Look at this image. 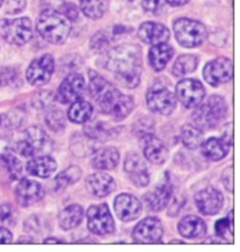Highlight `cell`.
Here are the masks:
<instances>
[{"label":"cell","mask_w":240,"mask_h":252,"mask_svg":"<svg viewBox=\"0 0 240 252\" xmlns=\"http://www.w3.org/2000/svg\"><path fill=\"white\" fill-rule=\"evenodd\" d=\"M106 68L122 86L135 88L142 74V53L137 45H121L107 53Z\"/></svg>","instance_id":"1"},{"label":"cell","mask_w":240,"mask_h":252,"mask_svg":"<svg viewBox=\"0 0 240 252\" xmlns=\"http://www.w3.org/2000/svg\"><path fill=\"white\" fill-rule=\"evenodd\" d=\"M89 93L104 114L112 115L116 120H123L132 112L134 100L131 96L123 94L94 70L89 72Z\"/></svg>","instance_id":"2"},{"label":"cell","mask_w":240,"mask_h":252,"mask_svg":"<svg viewBox=\"0 0 240 252\" xmlns=\"http://www.w3.org/2000/svg\"><path fill=\"white\" fill-rule=\"evenodd\" d=\"M36 29L46 41L54 45H61L69 36L72 25L69 19H67L61 12L54 8H48L40 14Z\"/></svg>","instance_id":"3"},{"label":"cell","mask_w":240,"mask_h":252,"mask_svg":"<svg viewBox=\"0 0 240 252\" xmlns=\"http://www.w3.org/2000/svg\"><path fill=\"white\" fill-rule=\"evenodd\" d=\"M195 108L192 120L196 127L202 131L217 127L227 114L226 101L219 95H212L205 103H199Z\"/></svg>","instance_id":"4"},{"label":"cell","mask_w":240,"mask_h":252,"mask_svg":"<svg viewBox=\"0 0 240 252\" xmlns=\"http://www.w3.org/2000/svg\"><path fill=\"white\" fill-rule=\"evenodd\" d=\"M174 32L178 44L186 48L201 46L208 35L205 26L202 23L187 18H180L175 21Z\"/></svg>","instance_id":"5"},{"label":"cell","mask_w":240,"mask_h":252,"mask_svg":"<svg viewBox=\"0 0 240 252\" xmlns=\"http://www.w3.org/2000/svg\"><path fill=\"white\" fill-rule=\"evenodd\" d=\"M0 35L8 44L23 46L32 39V23L29 18L0 20Z\"/></svg>","instance_id":"6"},{"label":"cell","mask_w":240,"mask_h":252,"mask_svg":"<svg viewBox=\"0 0 240 252\" xmlns=\"http://www.w3.org/2000/svg\"><path fill=\"white\" fill-rule=\"evenodd\" d=\"M147 104L152 113L170 115L176 108L177 97L163 86H153L147 93Z\"/></svg>","instance_id":"7"},{"label":"cell","mask_w":240,"mask_h":252,"mask_svg":"<svg viewBox=\"0 0 240 252\" xmlns=\"http://www.w3.org/2000/svg\"><path fill=\"white\" fill-rule=\"evenodd\" d=\"M87 220L88 229L95 235L104 236L115 230V223L106 203L91 205L87 211Z\"/></svg>","instance_id":"8"},{"label":"cell","mask_w":240,"mask_h":252,"mask_svg":"<svg viewBox=\"0 0 240 252\" xmlns=\"http://www.w3.org/2000/svg\"><path fill=\"white\" fill-rule=\"evenodd\" d=\"M205 96V88L201 81L184 79L176 86V97L185 108H195L202 103Z\"/></svg>","instance_id":"9"},{"label":"cell","mask_w":240,"mask_h":252,"mask_svg":"<svg viewBox=\"0 0 240 252\" xmlns=\"http://www.w3.org/2000/svg\"><path fill=\"white\" fill-rule=\"evenodd\" d=\"M232 61L224 57L210 61L203 70V76H204L205 81L213 87L227 84L232 80Z\"/></svg>","instance_id":"10"},{"label":"cell","mask_w":240,"mask_h":252,"mask_svg":"<svg viewBox=\"0 0 240 252\" xmlns=\"http://www.w3.org/2000/svg\"><path fill=\"white\" fill-rule=\"evenodd\" d=\"M54 73V59L51 54H45L38 58L27 68L26 79L30 85L40 87L48 84Z\"/></svg>","instance_id":"11"},{"label":"cell","mask_w":240,"mask_h":252,"mask_svg":"<svg viewBox=\"0 0 240 252\" xmlns=\"http://www.w3.org/2000/svg\"><path fill=\"white\" fill-rule=\"evenodd\" d=\"M164 229L161 220L156 217H148L141 220L132 231V238L141 244H152L161 241Z\"/></svg>","instance_id":"12"},{"label":"cell","mask_w":240,"mask_h":252,"mask_svg":"<svg viewBox=\"0 0 240 252\" xmlns=\"http://www.w3.org/2000/svg\"><path fill=\"white\" fill-rule=\"evenodd\" d=\"M46 134L41 128L38 126H32L27 128L21 137L19 142L17 144V150L20 155L26 156H34L36 153L44 148L46 142Z\"/></svg>","instance_id":"13"},{"label":"cell","mask_w":240,"mask_h":252,"mask_svg":"<svg viewBox=\"0 0 240 252\" xmlns=\"http://www.w3.org/2000/svg\"><path fill=\"white\" fill-rule=\"evenodd\" d=\"M195 202L198 210L206 216L216 215L223 208L224 197L220 191L213 188H206L196 193Z\"/></svg>","instance_id":"14"},{"label":"cell","mask_w":240,"mask_h":252,"mask_svg":"<svg viewBox=\"0 0 240 252\" xmlns=\"http://www.w3.org/2000/svg\"><path fill=\"white\" fill-rule=\"evenodd\" d=\"M116 215L123 222H131L140 217L142 213V204L137 197L130 193H121L115 198L114 203Z\"/></svg>","instance_id":"15"},{"label":"cell","mask_w":240,"mask_h":252,"mask_svg":"<svg viewBox=\"0 0 240 252\" xmlns=\"http://www.w3.org/2000/svg\"><path fill=\"white\" fill-rule=\"evenodd\" d=\"M86 87L84 76L80 74H69L61 82L58 91V99L62 103H73L79 100Z\"/></svg>","instance_id":"16"},{"label":"cell","mask_w":240,"mask_h":252,"mask_svg":"<svg viewBox=\"0 0 240 252\" xmlns=\"http://www.w3.org/2000/svg\"><path fill=\"white\" fill-rule=\"evenodd\" d=\"M44 197L41 184L35 181L23 178L15 188V198L21 207H30Z\"/></svg>","instance_id":"17"},{"label":"cell","mask_w":240,"mask_h":252,"mask_svg":"<svg viewBox=\"0 0 240 252\" xmlns=\"http://www.w3.org/2000/svg\"><path fill=\"white\" fill-rule=\"evenodd\" d=\"M124 170L131 182L137 187H147L149 183V173L146 161L137 153L128 154L124 161Z\"/></svg>","instance_id":"18"},{"label":"cell","mask_w":240,"mask_h":252,"mask_svg":"<svg viewBox=\"0 0 240 252\" xmlns=\"http://www.w3.org/2000/svg\"><path fill=\"white\" fill-rule=\"evenodd\" d=\"M171 195L172 184L167 175V177L164 176V180L156 187L155 190L144 195V201H146L147 207L151 211H161L170 201Z\"/></svg>","instance_id":"19"},{"label":"cell","mask_w":240,"mask_h":252,"mask_svg":"<svg viewBox=\"0 0 240 252\" xmlns=\"http://www.w3.org/2000/svg\"><path fill=\"white\" fill-rule=\"evenodd\" d=\"M143 153L148 161L155 164H162L169 158V150L162 140L152 134L143 135Z\"/></svg>","instance_id":"20"},{"label":"cell","mask_w":240,"mask_h":252,"mask_svg":"<svg viewBox=\"0 0 240 252\" xmlns=\"http://www.w3.org/2000/svg\"><path fill=\"white\" fill-rule=\"evenodd\" d=\"M86 188L94 197L103 198L110 195L116 188L114 178L108 174L95 173L86 180Z\"/></svg>","instance_id":"21"},{"label":"cell","mask_w":240,"mask_h":252,"mask_svg":"<svg viewBox=\"0 0 240 252\" xmlns=\"http://www.w3.org/2000/svg\"><path fill=\"white\" fill-rule=\"evenodd\" d=\"M138 38H140L144 44L148 45H157L162 42H167L170 38V32L162 24L143 23L138 29Z\"/></svg>","instance_id":"22"},{"label":"cell","mask_w":240,"mask_h":252,"mask_svg":"<svg viewBox=\"0 0 240 252\" xmlns=\"http://www.w3.org/2000/svg\"><path fill=\"white\" fill-rule=\"evenodd\" d=\"M58 164L51 156H36L27 163L26 169L30 175L40 178H48L55 173Z\"/></svg>","instance_id":"23"},{"label":"cell","mask_w":240,"mask_h":252,"mask_svg":"<svg viewBox=\"0 0 240 252\" xmlns=\"http://www.w3.org/2000/svg\"><path fill=\"white\" fill-rule=\"evenodd\" d=\"M120 161L119 150L114 147L100 148L93 153L91 156V164L94 168L100 170H112L116 168Z\"/></svg>","instance_id":"24"},{"label":"cell","mask_w":240,"mask_h":252,"mask_svg":"<svg viewBox=\"0 0 240 252\" xmlns=\"http://www.w3.org/2000/svg\"><path fill=\"white\" fill-rule=\"evenodd\" d=\"M174 55V48L167 42L153 45L149 51V63L156 72H161L165 68Z\"/></svg>","instance_id":"25"},{"label":"cell","mask_w":240,"mask_h":252,"mask_svg":"<svg viewBox=\"0 0 240 252\" xmlns=\"http://www.w3.org/2000/svg\"><path fill=\"white\" fill-rule=\"evenodd\" d=\"M178 232L185 238H199L206 233V224L197 216H186L178 224Z\"/></svg>","instance_id":"26"},{"label":"cell","mask_w":240,"mask_h":252,"mask_svg":"<svg viewBox=\"0 0 240 252\" xmlns=\"http://www.w3.org/2000/svg\"><path fill=\"white\" fill-rule=\"evenodd\" d=\"M202 154L210 161H220L229 153L230 146L223 139L211 137L202 144Z\"/></svg>","instance_id":"27"},{"label":"cell","mask_w":240,"mask_h":252,"mask_svg":"<svg viewBox=\"0 0 240 252\" xmlns=\"http://www.w3.org/2000/svg\"><path fill=\"white\" fill-rule=\"evenodd\" d=\"M84 220V209L79 204H72L63 209L59 215V224L63 230L68 231L78 227Z\"/></svg>","instance_id":"28"},{"label":"cell","mask_w":240,"mask_h":252,"mask_svg":"<svg viewBox=\"0 0 240 252\" xmlns=\"http://www.w3.org/2000/svg\"><path fill=\"white\" fill-rule=\"evenodd\" d=\"M93 115V107L85 100L74 101L68 110V118L74 124H85Z\"/></svg>","instance_id":"29"},{"label":"cell","mask_w":240,"mask_h":252,"mask_svg":"<svg viewBox=\"0 0 240 252\" xmlns=\"http://www.w3.org/2000/svg\"><path fill=\"white\" fill-rule=\"evenodd\" d=\"M80 6L86 17L96 20L102 18L108 10L109 0H81Z\"/></svg>","instance_id":"30"},{"label":"cell","mask_w":240,"mask_h":252,"mask_svg":"<svg viewBox=\"0 0 240 252\" xmlns=\"http://www.w3.org/2000/svg\"><path fill=\"white\" fill-rule=\"evenodd\" d=\"M180 140L187 149H197L203 143V131L196 126L186 125L180 130Z\"/></svg>","instance_id":"31"},{"label":"cell","mask_w":240,"mask_h":252,"mask_svg":"<svg viewBox=\"0 0 240 252\" xmlns=\"http://www.w3.org/2000/svg\"><path fill=\"white\" fill-rule=\"evenodd\" d=\"M198 66V58L192 54H184L177 58L172 67V73L176 76H184L195 72Z\"/></svg>","instance_id":"32"},{"label":"cell","mask_w":240,"mask_h":252,"mask_svg":"<svg viewBox=\"0 0 240 252\" xmlns=\"http://www.w3.org/2000/svg\"><path fill=\"white\" fill-rule=\"evenodd\" d=\"M0 161L5 165L6 170L8 171V174L13 180L20 178L21 174H23V165L17 158V156H14L10 150H4V152L0 153Z\"/></svg>","instance_id":"33"},{"label":"cell","mask_w":240,"mask_h":252,"mask_svg":"<svg viewBox=\"0 0 240 252\" xmlns=\"http://www.w3.org/2000/svg\"><path fill=\"white\" fill-rule=\"evenodd\" d=\"M80 175H81V170L78 167H70L66 169V170L58 175L57 178H55L58 189H63L68 184L75 183L80 178Z\"/></svg>","instance_id":"34"},{"label":"cell","mask_w":240,"mask_h":252,"mask_svg":"<svg viewBox=\"0 0 240 252\" xmlns=\"http://www.w3.org/2000/svg\"><path fill=\"white\" fill-rule=\"evenodd\" d=\"M46 124L53 131H60L64 128L63 113L57 107L52 108L46 115Z\"/></svg>","instance_id":"35"},{"label":"cell","mask_w":240,"mask_h":252,"mask_svg":"<svg viewBox=\"0 0 240 252\" xmlns=\"http://www.w3.org/2000/svg\"><path fill=\"white\" fill-rule=\"evenodd\" d=\"M85 135L88 139H102L103 136L109 135V129L101 122H95V124H89L84 129Z\"/></svg>","instance_id":"36"},{"label":"cell","mask_w":240,"mask_h":252,"mask_svg":"<svg viewBox=\"0 0 240 252\" xmlns=\"http://www.w3.org/2000/svg\"><path fill=\"white\" fill-rule=\"evenodd\" d=\"M216 233L220 238L225 239L227 235H233V220H232V213L229 214V217L219 220L214 225Z\"/></svg>","instance_id":"37"},{"label":"cell","mask_w":240,"mask_h":252,"mask_svg":"<svg viewBox=\"0 0 240 252\" xmlns=\"http://www.w3.org/2000/svg\"><path fill=\"white\" fill-rule=\"evenodd\" d=\"M110 40L104 32H97L90 40V47L95 52H103L108 48Z\"/></svg>","instance_id":"38"},{"label":"cell","mask_w":240,"mask_h":252,"mask_svg":"<svg viewBox=\"0 0 240 252\" xmlns=\"http://www.w3.org/2000/svg\"><path fill=\"white\" fill-rule=\"evenodd\" d=\"M143 10L155 15H158L163 10V0H142Z\"/></svg>","instance_id":"39"},{"label":"cell","mask_w":240,"mask_h":252,"mask_svg":"<svg viewBox=\"0 0 240 252\" xmlns=\"http://www.w3.org/2000/svg\"><path fill=\"white\" fill-rule=\"evenodd\" d=\"M25 7H26V0H8L6 4V13H19Z\"/></svg>","instance_id":"40"},{"label":"cell","mask_w":240,"mask_h":252,"mask_svg":"<svg viewBox=\"0 0 240 252\" xmlns=\"http://www.w3.org/2000/svg\"><path fill=\"white\" fill-rule=\"evenodd\" d=\"M61 13L69 20H76L79 17L78 8L73 4H62V6H61Z\"/></svg>","instance_id":"41"},{"label":"cell","mask_w":240,"mask_h":252,"mask_svg":"<svg viewBox=\"0 0 240 252\" xmlns=\"http://www.w3.org/2000/svg\"><path fill=\"white\" fill-rule=\"evenodd\" d=\"M232 173H233V169L232 167H229L226 168L225 170H224L223 175H221V181H223V184L224 187H225L227 191L232 192L233 191V180H232Z\"/></svg>","instance_id":"42"},{"label":"cell","mask_w":240,"mask_h":252,"mask_svg":"<svg viewBox=\"0 0 240 252\" xmlns=\"http://www.w3.org/2000/svg\"><path fill=\"white\" fill-rule=\"evenodd\" d=\"M8 118H6V121H7L8 128H17L18 126H20L19 122L17 121L18 119H24L23 114H20L19 110H13V112L8 113Z\"/></svg>","instance_id":"43"},{"label":"cell","mask_w":240,"mask_h":252,"mask_svg":"<svg viewBox=\"0 0 240 252\" xmlns=\"http://www.w3.org/2000/svg\"><path fill=\"white\" fill-rule=\"evenodd\" d=\"M12 217V208L8 204L0 205V223H4Z\"/></svg>","instance_id":"44"},{"label":"cell","mask_w":240,"mask_h":252,"mask_svg":"<svg viewBox=\"0 0 240 252\" xmlns=\"http://www.w3.org/2000/svg\"><path fill=\"white\" fill-rule=\"evenodd\" d=\"M12 233L5 227L0 226V244H8L12 242Z\"/></svg>","instance_id":"45"},{"label":"cell","mask_w":240,"mask_h":252,"mask_svg":"<svg viewBox=\"0 0 240 252\" xmlns=\"http://www.w3.org/2000/svg\"><path fill=\"white\" fill-rule=\"evenodd\" d=\"M229 146H232V125L229 124L225 126V130L223 133V137H221Z\"/></svg>","instance_id":"46"},{"label":"cell","mask_w":240,"mask_h":252,"mask_svg":"<svg viewBox=\"0 0 240 252\" xmlns=\"http://www.w3.org/2000/svg\"><path fill=\"white\" fill-rule=\"evenodd\" d=\"M189 0H167V2L171 6H183L185 5Z\"/></svg>","instance_id":"47"},{"label":"cell","mask_w":240,"mask_h":252,"mask_svg":"<svg viewBox=\"0 0 240 252\" xmlns=\"http://www.w3.org/2000/svg\"><path fill=\"white\" fill-rule=\"evenodd\" d=\"M45 244H63V241H59L58 238H47L44 241Z\"/></svg>","instance_id":"48"},{"label":"cell","mask_w":240,"mask_h":252,"mask_svg":"<svg viewBox=\"0 0 240 252\" xmlns=\"http://www.w3.org/2000/svg\"><path fill=\"white\" fill-rule=\"evenodd\" d=\"M27 239L29 238H20L18 243H19V244H21V243H33V241H27Z\"/></svg>","instance_id":"49"},{"label":"cell","mask_w":240,"mask_h":252,"mask_svg":"<svg viewBox=\"0 0 240 252\" xmlns=\"http://www.w3.org/2000/svg\"><path fill=\"white\" fill-rule=\"evenodd\" d=\"M171 244H184V242H171Z\"/></svg>","instance_id":"50"},{"label":"cell","mask_w":240,"mask_h":252,"mask_svg":"<svg viewBox=\"0 0 240 252\" xmlns=\"http://www.w3.org/2000/svg\"><path fill=\"white\" fill-rule=\"evenodd\" d=\"M2 2H4V0H0V7H1V5H2Z\"/></svg>","instance_id":"51"},{"label":"cell","mask_w":240,"mask_h":252,"mask_svg":"<svg viewBox=\"0 0 240 252\" xmlns=\"http://www.w3.org/2000/svg\"><path fill=\"white\" fill-rule=\"evenodd\" d=\"M0 124H1V116H0Z\"/></svg>","instance_id":"52"},{"label":"cell","mask_w":240,"mask_h":252,"mask_svg":"<svg viewBox=\"0 0 240 252\" xmlns=\"http://www.w3.org/2000/svg\"><path fill=\"white\" fill-rule=\"evenodd\" d=\"M130 1H131V0H130Z\"/></svg>","instance_id":"53"}]
</instances>
